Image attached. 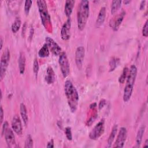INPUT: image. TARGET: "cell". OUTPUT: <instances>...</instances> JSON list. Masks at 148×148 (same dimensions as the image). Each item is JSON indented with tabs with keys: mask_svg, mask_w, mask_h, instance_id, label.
Listing matches in <instances>:
<instances>
[{
	"mask_svg": "<svg viewBox=\"0 0 148 148\" xmlns=\"http://www.w3.org/2000/svg\"><path fill=\"white\" fill-rule=\"evenodd\" d=\"M65 134L66 135V138L69 140H72V131L71 128L69 127H67L65 128Z\"/></svg>",
	"mask_w": 148,
	"mask_h": 148,
	"instance_id": "cell-29",
	"label": "cell"
},
{
	"mask_svg": "<svg viewBox=\"0 0 148 148\" xmlns=\"http://www.w3.org/2000/svg\"><path fill=\"white\" fill-rule=\"evenodd\" d=\"M45 80L48 84H52L55 80V73L53 68L50 66H49L47 68Z\"/></svg>",
	"mask_w": 148,
	"mask_h": 148,
	"instance_id": "cell-18",
	"label": "cell"
},
{
	"mask_svg": "<svg viewBox=\"0 0 148 148\" xmlns=\"http://www.w3.org/2000/svg\"><path fill=\"white\" fill-rule=\"evenodd\" d=\"M106 12L105 7H102L100 9L95 22V25L97 27H99L103 24L106 17Z\"/></svg>",
	"mask_w": 148,
	"mask_h": 148,
	"instance_id": "cell-15",
	"label": "cell"
},
{
	"mask_svg": "<svg viewBox=\"0 0 148 148\" xmlns=\"http://www.w3.org/2000/svg\"><path fill=\"white\" fill-rule=\"evenodd\" d=\"M49 49L46 43L44 44L38 51V56L41 58L47 57L49 56Z\"/></svg>",
	"mask_w": 148,
	"mask_h": 148,
	"instance_id": "cell-22",
	"label": "cell"
},
{
	"mask_svg": "<svg viewBox=\"0 0 148 148\" xmlns=\"http://www.w3.org/2000/svg\"><path fill=\"white\" fill-rule=\"evenodd\" d=\"M39 66L38 61L37 59L35 58L33 62V71L35 75H38V73L39 71Z\"/></svg>",
	"mask_w": 148,
	"mask_h": 148,
	"instance_id": "cell-30",
	"label": "cell"
},
{
	"mask_svg": "<svg viewBox=\"0 0 148 148\" xmlns=\"http://www.w3.org/2000/svg\"><path fill=\"white\" fill-rule=\"evenodd\" d=\"M125 16V12L122 10L119 14L115 15L109 21V26L113 31H117L121 25L124 17Z\"/></svg>",
	"mask_w": 148,
	"mask_h": 148,
	"instance_id": "cell-8",
	"label": "cell"
},
{
	"mask_svg": "<svg viewBox=\"0 0 148 148\" xmlns=\"http://www.w3.org/2000/svg\"><path fill=\"white\" fill-rule=\"evenodd\" d=\"M71 20L68 18L63 24L61 29V37L63 40H68L71 37Z\"/></svg>",
	"mask_w": 148,
	"mask_h": 148,
	"instance_id": "cell-11",
	"label": "cell"
},
{
	"mask_svg": "<svg viewBox=\"0 0 148 148\" xmlns=\"http://www.w3.org/2000/svg\"><path fill=\"white\" fill-rule=\"evenodd\" d=\"M20 113L24 124L27 125L28 121V117L27 114V110L26 106L23 103H21L20 105Z\"/></svg>",
	"mask_w": 148,
	"mask_h": 148,
	"instance_id": "cell-19",
	"label": "cell"
},
{
	"mask_svg": "<svg viewBox=\"0 0 148 148\" xmlns=\"http://www.w3.org/2000/svg\"><path fill=\"white\" fill-rule=\"evenodd\" d=\"M145 145H144V147H147L148 146V140L146 139V141H145Z\"/></svg>",
	"mask_w": 148,
	"mask_h": 148,
	"instance_id": "cell-39",
	"label": "cell"
},
{
	"mask_svg": "<svg viewBox=\"0 0 148 148\" xmlns=\"http://www.w3.org/2000/svg\"><path fill=\"white\" fill-rule=\"evenodd\" d=\"M32 1L26 0L25 1V3H24V12H25V13L27 15H28L29 12L31 7L32 6Z\"/></svg>",
	"mask_w": 148,
	"mask_h": 148,
	"instance_id": "cell-28",
	"label": "cell"
},
{
	"mask_svg": "<svg viewBox=\"0 0 148 148\" xmlns=\"http://www.w3.org/2000/svg\"><path fill=\"white\" fill-rule=\"evenodd\" d=\"M105 104H106V101H105L104 99H102L99 101V105H98L99 109L101 110V109H102V108H103V106H105Z\"/></svg>",
	"mask_w": 148,
	"mask_h": 148,
	"instance_id": "cell-33",
	"label": "cell"
},
{
	"mask_svg": "<svg viewBox=\"0 0 148 148\" xmlns=\"http://www.w3.org/2000/svg\"><path fill=\"white\" fill-rule=\"evenodd\" d=\"M117 128H118V126L117 124H114L112 128V131L108 137V147H110L112 146V145L114 141V139L115 138L116 135L117 134Z\"/></svg>",
	"mask_w": 148,
	"mask_h": 148,
	"instance_id": "cell-21",
	"label": "cell"
},
{
	"mask_svg": "<svg viewBox=\"0 0 148 148\" xmlns=\"http://www.w3.org/2000/svg\"><path fill=\"white\" fill-rule=\"evenodd\" d=\"M119 60V59L115 57H112L111 58L109 62V72H112L116 69L118 64Z\"/></svg>",
	"mask_w": 148,
	"mask_h": 148,
	"instance_id": "cell-25",
	"label": "cell"
},
{
	"mask_svg": "<svg viewBox=\"0 0 148 148\" xmlns=\"http://www.w3.org/2000/svg\"><path fill=\"white\" fill-rule=\"evenodd\" d=\"M47 147H54V141L53 139H51L50 141L48 142L47 145L46 146Z\"/></svg>",
	"mask_w": 148,
	"mask_h": 148,
	"instance_id": "cell-34",
	"label": "cell"
},
{
	"mask_svg": "<svg viewBox=\"0 0 148 148\" xmlns=\"http://www.w3.org/2000/svg\"><path fill=\"white\" fill-rule=\"evenodd\" d=\"M25 57L23 52H20L18 59V64L19 72L20 74H24L25 69Z\"/></svg>",
	"mask_w": 148,
	"mask_h": 148,
	"instance_id": "cell-16",
	"label": "cell"
},
{
	"mask_svg": "<svg viewBox=\"0 0 148 148\" xmlns=\"http://www.w3.org/2000/svg\"><path fill=\"white\" fill-rule=\"evenodd\" d=\"M128 68L127 67H124L123 72L119 79V82L120 83L123 84L124 83L125 80L127 79V75H128Z\"/></svg>",
	"mask_w": 148,
	"mask_h": 148,
	"instance_id": "cell-26",
	"label": "cell"
},
{
	"mask_svg": "<svg viewBox=\"0 0 148 148\" xmlns=\"http://www.w3.org/2000/svg\"><path fill=\"white\" fill-rule=\"evenodd\" d=\"M123 2H124V4L127 5V4L129 3H130V2H131V1H129V0H125V1H123Z\"/></svg>",
	"mask_w": 148,
	"mask_h": 148,
	"instance_id": "cell-38",
	"label": "cell"
},
{
	"mask_svg": "<svg viewBox=\"0 0 148 148\" xmlns=\"http://www.w3.org/2000/svg\"><path fill=\"white\" fill-rule=\"evenodd\" d=\"M8 123L7 121H5L2 125V135L5 134V131L8 128Z\"/></svg>",
	"mask_w": 148,
	"mask_h": 148,
	"instance_id": "cell-32",
	"label": "cell"
},
{
	"mask_svg": "<svg viewBox=\"0 0 148 148\" xmlns=\"http://www.w3.org/2000/svg\"><path fill=\"white\" fill-rule=\"evenodd\" d=\"M105 131V119H101L92 128L89 134V137L91 139L97 140L102 134Z\"/></svg>",
	"mask_w": 148,
	"mask_h": 148,
	"instance_id": "cell-7",
	"label": "cell"
},
{
	"mask_svg": "<svg viewBox=\"0 0 148 148\" xmlns=\"http://www.w3.org/2000/svg\"><path fill=\"white\" fill-rule=\"evenodd\" d=\"M10 51L9 50L6 48L3 51L2 54L1 58V62H0V76L1 80H2L5 76V73L9 65V61H10Z\"/></svg>",
	"mask_w": 148,
	"mask_h": 148,
	"instance_id": "cell-5",
	"label": "cell"
},
{
	"mask_svg": "<svg viewBox=\"0 0 148 148\" xmlns=\"http://www.w3.org/2000/svg\"><path fill=\"white\" fill-rule=\"evenodd\" d=\"M0 42H1V50H2V47H3V39L2 36H1Z\"/></svg>",
	"mask_w": 148,
	"mask_h": 148,
	"instance_id": "cell-37",
	"label": "cell"
},
{
	"mask_svg": "<svg viewBox=\"0 0 148 148\" xmlns=\"http://www.w3.org/2000/svg\"><path fill=\"white\" fill-rule=\"evenodd\" d=\"M145 3H146V1H142L140 4V10H143L145 8Z\"/></svg>",
	"mask_w": 148,
	"mask_h": 148,
	"instance_id": "cell-36",
	"label": "cell"
},
{
	"mask_svg": "<svg viewBox=\"0 0 148 148\" xmlns=\"http://www.w3.org/2000/svg\"><path fill=\"white\" fill-rule=\"evenodd\" d=\"M12 128L13 131L17 135H21L23 133V127L21 120L18 116L14 115L12 120Z\"/></svg>",
	"mask_w": 148,
	"mask_h": 148,
	"instance_id": "cell-14",
	"label": "cell"
},
{
	"mask_svg": "<svg viewBox=\"0 0 148 148\" xmlns=\"http://www.w3.org/2000/svg\"><path fill=\"white\" fill-rule=\"evenodd\" d=\"M137 76V68L135 65L131 66L129 72L127 77V81L124 89L123 99L125 102L130 101L132 94L134 86Z\"/></svg>",
	"mask_w": 148,
	"mask_h": 148,
	"instance_id": "cell-2",
	"label": "cell"
},
{
	"mask_svg": "<svg viewBox=\"0 0 148 148\" xmlns=\"http://www.w3.org/2000/svg\"><path fill=\"white\" fill-rule=\"evenodd\" d=\"M13 130L8 128L5 132V138L6 142L9 147H16V142L15 136L13 133Z\"/></svg>",
	"mask_w": 148,
	"mask_h": 148,
	"instance_id": "cell-13",
	"label": "cell"
},
{
	"mask_svg": "<svg viewBox=\"0 0 148 148\" xmlns=\"http://www.w3.org/2000/svg\"><path fill=\"white\" fill-rule=\"evenodd\" d=\"M46 43L49 47V50L55 56H60L61 53V48L57 44L56 41L49 36H47L45 38Z\"/></svg>",
	"mask_w": 148,
	"mask_h": 148,
	"instance_id": "cell-10",
	"label": "cell"
},
{
	"mask_svg": "<svg viewBox=\"0 0 148 148\" xmlns=\"http://www.w3.org/2000/svg\"><path fill=\"white\" fill-rule=\"evenodd\" d=\"M122 1L121 0H114L112 2L111 5V13L112 14H115L119 10L121 6Z\"/></svg>",
	"mask_w": 148,
	"mask_h": 148,
	"instance_id": "cell-23",
	"label": "cell"
},
{
	"mask_svg": "<svg viewBox=\"0 0 148 148\" xmlns=\"http://www.w3.org/2000/svg\"><path fill=\"white\" fill-rule=\"evenodd\" d=\"M21 24V20L19 18H16L14 21H13L12 25V31L13 33H16L20 29Z\"/></svg>",
	"mask_w": 148,
	"mask_h": 148,
	"instance_id": "cell-24",
	"label": "cell"
},
{
	"mask_svg": "<svg viewBox=\"0 0 148 148\" xmlns=\"http://www.w3.org/2000/svg\"><path fill=\"white\" fill-rule=\"evenodd\" d=\"M90 13L89 1L87 0H82L77 9V27L80 31H82L86 27Z\"/></svg>",
	"mask_w": 148,
	"mask_h": 148,
	"instance_id": "cell-3",
	"label": "cell"
},
{
	"mask_svg": "<svg viewBox=\"0 0 148 148\" xmlns=\"http://www.w3.org/2000/svg\"><path fill=\"white\" fill-rule=\"evenodd\" d=\"M127 136V131L125 127L120 128L119 132L117 135L116 140L113 146V147H123L126 138Z\"/></svg>",
	"mask_w": 148,
	"mask_h": 148,
	"instance_id": "cell-9",
	"label": "cell"
},
{
	"mask_svg": "<svg viewBox=\"0 0 148 148\" xmlns=\"http://www.w3.org/2000/svg\"><path fill=\"white\" fill-rule=\"evenodd\" d=\"M142 35L144 37H147L148 36V21L146 20L142 28Z\"/></svg>",
	"mask_w": 148,
	"mask_h": 148,
	"instance_id": "cell-31",
	"label": "cell"
},
{
	"mask_svg": "<svg viewBox=\"0 0 148 148\" xmlns=\"http://www.w3.org/2000/svg\"><path fill=\"white\" fill-rule=\"evenodd\" d=\"M37 5L42 23L45 27H47L48 24L51 23V20L50 16L48 12L46 2L44 0H39L37 1Z\"/></svg>",
	"mask_w": 148,
	"mask_h": 148,
	"instance_id": "cell-4",
	"label": "cell"
},
{
	"mask_svg": "<svg viewBox=\"0 0 148 148\" xmlns=\"http://www.w3.org/2000/svg\"><path fill=\"white\" fill-rule=\"evenodd\" d=\"M64 91L69 107L72 112H76L79 102V94L75 87L69 80H67L64 84Z\"/></svg>",
	"mask_w": 148,
	"mask_h": 148,
	"instance_id": "cell-1",
	"label": "cell"
},
{
	"mask_svg": "<svg viewBox=\"0 0 148 148\" xmlns=\"http://www.w3.org/2000/svg\"><path fill=\"white\" fill-rule=\"evenodd\" d=\"M145 126L144 125H141L137 132L136 134V146L135 147H138L140 146L141 142H142V138L145 132Z\"/></svg>",
	"mask_w": 148,
	"mask_h": 148,
	"instance_id": "cell-20",
	"label": "cell"
},
{
	"mask_svg": "<svg viewBox=\"0 0 148 148\" xmlns=\"http://www.w3.org/2000/svg\"><path fill=\"white\" fill-rule=\"evenodd\" d=\"M58 62L63 77H66L70 73V65L67 56L65 52H62L60 54Z\"/></svg>",
	"mask_w": 148,
	"mask_h": 148,
	"instance_id": "cell-6",
	"label": "cell"
},
{
	"mask_svg": "<svg viewBox=\"0 0 148 148\" xmlns=\"http://www.w3.org/2000/svg\"><path fill=\"white\" fill-rule=\"evenodd\" d=\"M85 49L83 46H79L75 51V62L79 69H82L84 59Z\"/></svg>",
	"mask_w": 148,
	"mask_h": 148,
	"instance_id": "cell-12",
	"label": "cell"
},
{
	"mask_svg": "<svg viewBox=\"0 0 148 148\" xmlns=\"http://www.w3.org/2000/svg\"><path fill=\"white\" fill-rule=\"evenodd\" d=\"M3 120V110L2 106H1V124H2Z\"/></svg>",
	"mask_w": 148,
	"mask_h": 148,
	"instance_id": "cell-35",
	"label": "cell"
},
{
	"mask_svg": "<svg viewBox=\"0 0 148 148\" xmlns=\"http://www.w3.org/2000/svg\"><path fill=\"white\" fill-rule=\"evenodd\" d=\"M33 147V140L30 135L27 136L25 141V148H31Z\"/></svg>",
	"mask_w": 148,
	"mask_h": 148,
	"instance_id": "cell-27",
	"label": "cell"
},
{
	"mask_svg": "<svg viewBox=\"0 0 148 148\" xmlns=\"http://www.w3.org/2000/svg\"><path fill=\"white\" fill-rule=\"evenodd\" d=\"M75 3V1L73 0H67L65 1L64 12L67 17H70L71 15Z\"/></svg>",
	"mask_w": 148,
	"mask_h": 148,
	"instance_id": "cell-17",
	"label": "cell"
}]
</instances>
